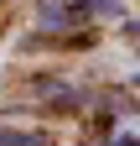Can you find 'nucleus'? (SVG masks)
Masks as SVG:
<instances>
[{"label":"nucleus","instance_id":"3","mask_svg":"<svg viewBox=\"0 0 140 146\" xmlns=\"http://www.w3.org/2000/svg\"><path fill=\"white\" fill-rule=\"evenodd\" d=\"M125 36H135V42H140V21H125Z\"/></svg>","mask_w":140,"mask_h":146},{"label":"nucleus","instance_id":"2","mask_svg":"<svg viewBox=\"0 0 140 146\" xmlns=\"http://www.w3.org/2000/svg\"><path fill=\"white\" fill-rule=\"evenodd\" d=\"M109 146H140V141H135V136H114Z\"/></svg>","mask_w":140,"mask_h":146},{"label":"nucleus","instance_id":"1","mask_svg":"<svg viewBox=\"0 0 140 146\" xmlns=\"http://www.w3.org/2000/svg\"><path fill=\"white\" fill-rule=\"evenodd\" d=\"M0 146H52V141L37 136V131H10V125H0Z\"/></svg>","mask_w":140,"mask_h":146}]
</instances>
